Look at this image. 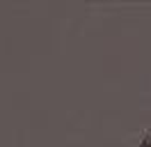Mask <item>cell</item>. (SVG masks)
Wrapping results in <instances>:
<instances>
[{
  "label": "cell",
  "mask_w": 151,
  "mask_h": 147,
  "mask_svg": "<svg viewBox=\"0 0 151 147\" xmlns=\"http://www.w3.org/2000/svg\"><path fill=\"white\" fill-rule=\"evenodd\" d=\"M137 147H151V131L147 133V136H142V140H140V145Z\"/></svg>",
  "instance_id": "6da1fadb"
}]
</instances>
